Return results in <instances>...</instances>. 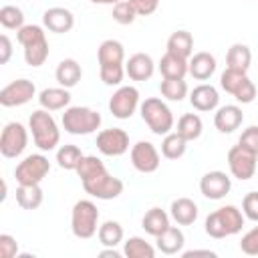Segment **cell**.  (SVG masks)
I'll return each mask as SVG.
<instances>
[{
  "label": "cell",
  "mask_w": 258,
  "mask_h": 258,
  "mask_svg": "<svg viewBox=\"0 0 258 258\" xmlns=\"http://www.w3.org/2000/svg\"><path fill=\"white\" fill-rule=\"evenodd\" d=\"M46 58H48V40L46 38H42V40H38L34 44L24 46V60H26V64L42 67L46 62Z\"/></svg>",
  "instance_id": "74e56055"
},
{
  "label": "cell",
  "mask_w": 258,
  "mask_h": 258,
  "mask_svg": "<svg viewBox=\"0 0 258 258\" xmlns=\"http://www.w3.org/2000/svg\"><path fill=\"white\" fill-rule=\"evenodd\" d=\"M250 62H252V52H250V48H248L246 44L234 42V44L228 48V54H226V67H228V69H236V71L248 73Z\"/></svg>",
  "instance_id": "f546056e"
},
{
  "label": "cell",
  "mask_w": 258,
  "mask_h": 258,
  "mask_svg": "<svg viewBox=\"0 0 258 258\" xmlns=\"http://www.w3.org/2000/svg\"><path fill=\"white\" fill-rule=\"evenodd\" d=\"M42 26L54 34L71 32L75 26V14L64 6H52L42 12Z\"/></svg>",
  "instance_id": "e0dca14e"
},
{
  "label": "cell",
  "mask_w": 258,
  "mask_h": 258,
  "mask_svg": "<svg viewBox=\"0 0 258 258\" xmlns=\"http://www.w3.org/2000/svg\"><path fill=\"white\" fill-rule=\"evenodd\" d=\"M42 38H46V32H44V26H40V24H24L20 30H16V40L22 46L34 44Z\"/></svg>",
  "instance_id": "60d3db41"
},
{
  "label": "cell",
  "mask_w": 258,
  "mask_h": 258,
  "mask_svg": "<svg viewBox=\"0 0 258 258\" xmlns=\"http://www.w3.org/2000/svg\"><path fill=\"white\" fill-rule=\"evenodd\" d=\"M220 87L242 105H248L256 99V85L248 79V75L244 71L226 67V71L220 75Z\"/></svg>",
  "instance_id": "52a82bcc"
},
{
  "label": "cell",
  "mask_w": 258,
  "mask_h": 258,
  "mask_svg": "<svg viewBox=\"0 0 258 258\" xmlns=\"http://www.w3.org/2000/svg\"><path fill=\"white\" fill-rule=\"evenodd\" d=\"M155 73V62L147 52H135L125 60V75L131 81H149Z\"/></svg>",
  "instance_id": "ac0fdd59"
},
{
  "label": "cell",
  "mask_w": 258,
  "mask_h": 258,
  "mask_svg": "<svg viewBox=\"0 0 258 258\" xmlns=\"http://www.w3.org/2000/svg\"><path fill=\"white\" fill-rule=\"evenodd\" d=\"M157 69H159L163 79H185V75H187V58L165 50V54L157 62Z\"/></svg>",
  "instance_id": "d4e9b609"
},
{
  "label": "cell",
  "mask_w": 258,
  "mask_h": 258,
  "mask_svg": "<svg viewBox=\"0 0 258 258\" xmlns=\"http://www.w3.org/2000/svg\"><path fill=\"white\" fill-rule=\"evenodd\" d=\"M83 151L73 145V143H67V145H60L56 149V163L60 169H67V171H77L81 159H83Z\"/></svg>",
  "instance_id": "d6a6232c"
},
{
  "label": "cell",
  "mask_w": 258,
  "mask_h": 258,
  "mask_svg": "<svg viewBox=\"0 0 258 258\" xmlns=\"http://www.w3.org/2000/svg\"><path fill=\"white\" fill-rule=\"evenodd\" d=\"M183 258H194V256H208V258H216V252L214 250H185L181 252Z\"/></svg>",
  "instance_id": "c3c4849f"
},
{
  "label": "cell",
  "mask_w": 258,
  "mask_h": 258,
  "mask_svg": "<svg viewBox=\"0 0 258 258\" xmlns=\"http://www.w3.org/2000/svg\"><path fill=\"white\" fill-rule=\"evenodd\" d=\"M242 214L244 218L258 224V191H248L242 200Z\"/></svg>",
  "instance_id": "b9f144b4"
},
{
  "label": "cell",
  "mask_w": 258,
  "mask_h": 258,
  "mask_svg": "<svg viewBox=\"0 0 258 258\" xmlns=\"http://www.w3.org/2000/svg\"><path fill=\"white\" fill-rule=\"evenodd\" d=\"M99 256H101V258H121V256H125V254H123V252H119L117 248L105 246V248L99 252Z\"/></svg>",
  "instance_id": "681fc988"
},
{
  "label": "cell",
  "mask_w": 258,
  "mask_h": 258,
  "mask_svg": "<svg viewBox=\"0 0 258 258\" xmlns=\"http://www.w3.org/2000/svg\"><path fill=\"white\" fill-rule=\"evenodd\" d=\"M198 204L191 198H177L169 206V216L177 226H191L198 220Z\"/></svg>",
  "instance_id": "7402d4cb"
},
{
  "label": "cell",
  "mask_w": 258,
  "mask_h": 258,
  "mask_svg": "<svg viewBox=\"0 0 258 258\" xmlns=\"http://www.w3.org/2000/svg\"><path fill=\"white\" fill-rule=\"evenodd\" d=\"M139 16H151L159 8V0H129Z\"/></svg>",
  "instance_id": "bcb514c9"
},
{
  "label": "cell",
  "mask_w": 258,
  "mask_h": 258,
  "mask_svg": "<svg viewBox=\"0 0 258 258\" xmlns=\"http://www.w3.org/2000/svg\"><path fill=\"white\" fill-rule=\"evenodd\" d=\"M36 95V87L28 79H16L0 89V105L2 107H20L32 101Z\"/></svg>",
  "instance_id": "5bb4252c"
},
{
  "label": "cell",
  "mask_w": 258,
  "mask_h": 258,
  "mask_svg": "<svg viewBox=\"0 0 258 258\" xmlns=\"http://www.w3.org/2000/svg\"><path fill=\"white\" fill-rule=\"evenodd\" d=\"M240 250L248 256H258V226L248 230L240 240Z\"/></svg>",
  "instance_id": "7bdbcfd3"
},
{
  "label": "cell",
  "mask_w": 258,
  "mask_h": 258,
  "mask_svg": "<svg viewBox=\"0 0 258 258\" xmlns=\"http://www.w3.org/2000/svg\"><path fill=\"white\" fill-rule=\"evenodd\" d=\"M101 121L103 117L99 111L91 107H81V105L67 107L60 119L62 129L71 135H91L101 127Z\"/></svg>",
  "instance_id": "5b68a950"
},
{
  "label": "cell",
  "mask_w": 258,
  "mask_h": 258,
  "mask_svg": "<svg viewBox=\"0 0 258 258\" xmlns=\"http://www.w3.org/2000/svg\"><path fill=\"white\" fill-rule=\"evenodd\" d=\"M42 200H44V194H42L40 183H30V185L18 183V187H16V204L22 210H36V208H40Z\"/></svg>",
  "instance_id": "4316f807"
},
{
  "label": "cell",
  "mask_w": 258,
  "mask_h": 258,
  "mask_svg": "<svg viewBox=\"0 0 258 258\" xmlns=\"http://www.w3.org/2000/svg\"><path fill=\"white\" fill-rule=\"evenodd\" d=\"M54 77H56V83L64 89H73L79 85L81 77H83V69L81 64L75 60V58H62L54 71Z\"/></svg>",
  "instance_id": "484cf974"
},
{
  "label": "cell",
  "mask_w": 258,
  "mask_h": 258,
  "mask_svg": "<svg viewBox=\"0 0 258 258\" xmlns=\"http://www.w3.org/2000/svg\"><path fill=\"white\" fill-rule=\"evenodd\" d=\"M242 226H244V214H242V210H238L232 204L222 206L216 212L208 214V218L204 222L206 234L210 238H214V240H222V238L234 236V234H238L242 230Z\"/></svg>",
  "instance_id": "7a4b0ae2"
},
{
  "label": "cell",
  "mask_w": 258,
  "mask_h": 258,
  "mask_svg": "<svg viewBox=\"0 0 258 258\" xmlns=\"http://www.w3.org/2000/svg\"><path fill=\"white\" fill-rule=\"evenodd\" d=\"M244 121V113L238 105H224L218 107L214 115V125L220 133H234Z\"/></svg>",
  "instance_id": "ffe728a7"
},
{
  "label": "cell",
  "mask_w": 258,
  "mask_h": 258,
  "mask_svg": "<svg viewBox=\"0 0 258 258\" xmlns=\"http://www.w3.org/2000/svg\"><path fill=\"white\" fill-rule=\"evenodd\" d=\"M185 141H196L200 139L202 131H204V123H202V117L196 115V113H185L179 117L177 121V129H175Z\"/></svg>",
  "instance_id": "4dcf8cb0"
},
{
  "label": "cell",
  "mask_w": 258,
  "mask_h": 258,
  "mask_svg": "<svg viewBox=\"0 0 258 258\" xmlns=\"http://www.w3.org/2000/svg\"><path fill=\"white\" fill-rule=\"evenodd\" d=\"M50 171V161L46 155L42 153H32L26 155L14 169V177L18 183L22 185H30V183H40Z\"/></svg>",
  "instance_id": "ba28073f"
},
{
  "label": "cell",
  "mask_w": 258,
  "mask_h": 258,
  "mask_svg": "<svg viewBox=\"0 0 258 258\" xmlns=\"http://www.w3.org/2000/svg\"><path fill=\"white\" fill-rule=\"evenodd\" d=\"M99 77L107 87H121L125 77V48L119 40L107 38L97 48Z\"/></svg>",
  "instance_id": "6da1fadb"
},
{
  "label": "cell",
  "mask_w": 258,
  "mask_h": 258,
  "mask_svg": "<svg viewBox=\"0 0 258 258\" xmlns=\"http://www.w3.org/2000/svg\"><path fill=\"white\" fill-rule=\"evenodd\" d=\"M183 244H185V236L183 232L177 228V226H169L167 230H163L157 238H155V246L161 254H179L183 250Z\"/></svg>",
  "instance_id": "603a6c76"
},
{
  "label": "cell",
  "mask_w": 258,
  "mask_h": 258,
  "mask_svg": "<svg viewBox=\"0 0 258 258\" xmlns=\"http://www.w3.org/2000/svg\"><path fill=\"white\" fill-rule=\"evenodd\" d=\"M97 149L107 157H119L129 151V133L121 127L103 129L97 133Z\"/></svg>",
  "instance_id": "4fadbf2b"
},
{
  "label": "cell",
  "mask_w": 258,
  "mask_h": 258,
  "mask_svg": "<svg viewBox=\"0 0 258 258\" xmlns=\"http://www.w3.org/2000/svg\"><path fill=\"white\" fill-rule=\"evenodd\" d=\"M38 103L46 111H60V109H67L69 107L71 93H69V89H64L60 85L58 87H48V89H42L40 91Z\"/></svg>",
  "instance_id": "cb8c5ba5"
},
{
  "label": "cell",
  "mask_w": 258,
  "mask_h": 258,
  "mask_svg": "<svg viewBox=\"0 0 258 258\" xmlns=\"http://www.w3.org/2000/svg\"><path fill=\"white\" fill-rule=\"evenodd\" d=\"M216 56L202 50V52H196L187 58V73L196 79V81H208L214 73H216Z\"/></svg>",
  "instance_id": "44dd1931"
},
{
  "label": "cell",
  "mask_w": 258,
  "mask_h": 258,
  "mask_svg": "<svg viewBox=\"0 0 258 258\" xmlns=\"http://www.w3.org/2000/svg\"><path fill=\"white\" fill-rule=\"evenodd\" d=\"M111 16H113V20H115L117 24L127 26V24H133L139 14H137V10L133 8V4H131L129 0H121V2L113 4V14H111Z\"/></svg>",
  "instance_id": "ab89813d"
},
{
  "label": "cell",
  "mask_w": 258,
  "mask_h": 258,
  "mask_svg": "<svg viewBox=\"0 0 258 258\" xmlns=\"http://www.w3.org/2000/svg\"><path fill=\"white\" fill-rule=\"evenodd\" d=\"M129 157H131V165L139 173H153L159 169L161 163V155L151 141H137L131 147Z\"/></svg>",
  "instance_id": "9a60e30c"
},
{
  "label": "cell",
  "mask_w": 258,
  "mask_h": 258,
  "mask_svg": "<svg viewBox=\"0 0 258 258\" xmlns=\"http://www.w3.org/2000/svg\"><path fill=\"white\" fill-rule=\"evenodd\" d=\"M123 254L127 258H153L155 256V248L145 242V238L141 236H131L123 242Z\"/></svg>",
  "instance_id": "e575fe53"
},
{
  "label": "cell",
  "mask_w": 258,
  "mask_h": 258,
  "mask_svg": "<svg viewBox=\"0 0 258 258\" xmlns=\"http://www.w3.org/2000/svg\"><path fill=\"white\" fill-rule=\"evenodd\" d=\"M0 24L6 30H20L24 26V12L18 6L6 4L0 8Z\"/></svg>",
  "instance_id": "f35d334b"
},
{
  "label": "cell",
  "mask_w": 258,
  "mask_h": 258,
  "mask_svg": "<svg viewBox=\"0 0 258 258\" xmlns=\"http://www.w3.org/2000/svg\"><path fill=\"white\" fill-rule=\"evenodd\" d=\"M141 226H143V230H145L149 236L157 238L163 230L169 228V216H167V212L161 210V208H151V210H147L145 216L141 218Z\"/></svg>",
  "instance_id": "83f0119b"
},
{
  "label": "cell",
  "mask_w": 258,
  "mask_h": 258,
  "mask_svg": "<svg viewBox=\"0 0 258 258\" xmlns=\"http://www.w3.org/2000/svg\"><path fill=\"white\" fill-rule=\"evenodd\" d=\"M99 210L91 200H79L71 212V230L79 240H89L99 232Z\"/></svg>",
  "instance_id": "8992f818"
},
{
  "label": "cell",
  "mask_w": 258,
  "mask_h": 258,
  "mask_svg": "<svg viewBox=\"0 0 258 258\" xmlns=\"http://www.w3.org/2000/svg\"><path fill=\"white\" fill-rule=\"evenodd\" d=\"M139 91L133 85H121L109 99V111L117 119H129L139 107Z\"/></svg>",
  "instance_id": "7c38bea8"
},
{
  "label": "cell",
  "mask_w": 258,
  "mask_h": 258,
  "mask_svg": "<svg viewBox=\"0 0 258 258\" xmlns=\"http://www.w3.org/2000/svg\"><path fill=\"white\" fill-rule=\"evenodd\" d=\"M18 254V242L10 234H0V256L2 258H14Z\"/></svg>",
  "instance_id": "f6af8a7d"
},
{
  "label": "cell",
  "mask_w": 258,
  "mask_h": 258,
  "mask_svg": "<svg viewBox=\"0 0 258 258\" xmlns=\"http://www.w3.org/2000/svg\"><path fill=\"white\" fill-rule=\"evenodd\" d=\"M91 2H93V4H111V6H113V4H117V2H121V0H91Z\"/></svg>",
  "instance_id": "f907efd6"
},
{
  "label": "cell",
  "mask_w": 258,
  "mask_h": 258,
  "mask_svg": "<svg viewBox=\"0 0 258 258\" xmlns=\"http://www.w3.org/2000/svg\"><path fill=\"white\" fill-rule=\"evenodd\" d=\"M167 52L189 58L194 54V36L187 30H175L167 38Z\"/></svg>",
  "instance_id": "f1b7e54d"
},
{
  "label": "cell",
  "mask_w": 258,
  "mask_h": 258,
  "mask_svg": "<svg viewBox=\"0 0 258 258\" xmlns=\"http://www.w3.org/2000/svg\"><path fill=\"white\" fill-rule=\"evenodd\" d=\"M28 145V131L22 123L10 121L4 125L2 135H0V153L8 159L20 157Z\"/></svg>",
  "instance_id": "9c48e42d"
},
{
  "label": "cell",
  "mask_w": 258,
  "mask_h": 258,
  "mask_svg": "<svg viewBox=\"0 0 258 258\" xmlns=\"http://www.w3.org/2000/svg\"><path fill=\"white\" fill-rule=\"evenodd\" d=\"M12 56V40L8 38V34L0 36V64H6Z\"/></svg>",
  "instance_id": "7dc6e473"
},
{
  "label": "cell",
  "mask_w": 258,
  "mask_h": 258,
  "mask_svg": "<svg viewBox=\"0 0 258 258\" xmlns=\"http://www.w3.org/2000/svg\"><path fill=\"white\" fill-rule=\"evenodd\" d=\"M97 238L101 242V246H111V248H117L121 242H123V226L115 220H107L99 226V232H97Z\"/></svg>",
  "instance_id": "836d02e7"
},
{
  "label": "cell",
  "mask_w": 258,
  "mask_h": 258,
  "mask_svg": "<svg viewBox=\"0 0 258 258\" xmlns=\"http://www.w3.org/2000/svg\"><path fill=\"white\" fill-rule=\"evenodd\" d=\"M238 143L244 145L246 149H250V151H254V153L258 155V125H250V127H246V129L242 131Z\"/></svg>",
  "instance_id": "ee69618b"
},
{
  "label": "cell",
  "mask_w": 258,
  "mask_h": 258,
  "mask_svg": "<svg viewBox=\"0 0 258 258\" xmlns=\"http://www.w3.org/2000/svg\"><path fill=\"white\" fill-rule=\"evenodd\" d=\"M105 171H107V167H105L103 159L97 157V155H83V159H81V163L77 167V175L81 177V181L97 177V175H101Z\"/></svg>",
  "instance_id": "8d00e7d4"
},
{
  "label": "cell",
  "mask_w": 258,
  "mask_h": 258,
  "mask_svg": "<svg viewBox=\"0 0 258 258\" xmlns=\"http://www.w3.org/2000/svg\"><path fill=\"white\" fill-rule=\"evenodd\" d=\"M159 91L167 101L179 103L187 97V83L183 79H163L159 83Z\"/></svg>",
  "instance_id": "d590c367"
},
{
  "label": "cell",
  "mask_w": 258,
  "mask_h": 258,
  "mask_svg": "<svg viewBox=\"0 0 258 258\" xmlns=\"http://www.w3.org/2000/svg\"><path fill=\"white\" fill-rule=\"evenodd\" d=\"M256 159H258V155L254 151L246 149L240 143L234 145L228 151V167H230V173L236 179H240V181H248L256 173Z\"/></svg>",
  "instance_id": "30bf717a"
},
{
  "label": "cell",
  "mask_w": 258,
  "mask_h": 258,
  "mask_svg": "<svg viewBox=\"0 0 258 258\" xmlns=\"http://www.w3.org/2000/svg\"><path fill=\"white\" fill-rule=\"evenodd\" d=\"M139 113L141 119L145 121V125L151 129V133L155 135H167L173 129V113L167 107L165 101H161L159 97H147L141 105H139Z\"/></svg>",
  "instance_id": "277c9868"
},
{
  "label": "cell",
  "mask_w": 258,
  "mask_h": 258,
  "mask_svg": "<svg viewBox=\"0 0 258 258\" xmlns=\"http://www.w3.org/2000/svg\"><path fill=\"white\" fill-rule=\"evenodd\" d=\"M28 129L32 133V141L40 151H52L56 149L58 141H60V129L54 121V117L50 115V111L46 109H36L32 111L30 119H28Z\"/></svg>",
  "instance_id": "3957f363"
},
{
  "label": "cell",
  "mask_w": 258,
  "mask_h": 258,
  "mask_svg": "<svg viewBox=\"0 0 258 258\" xmlns=\"http://www.w3.org/2000/svg\"><path fill=\"white\" fill-rule=\"evenodd\" d=\"M189 103L196 111H202V113H208V111H214L218 109L220 105V93L214 85H208V83H202L198 87H194V91L189 93Z\"/></svg>",
  "instance_id": "d6986e66"
},
{
  "label": "cell",
  "mask_w": 258,
  "mask_h": 258,
  "mask_svg": "<svg viewBox=\"0 0 258 258\" xmlns=\"http://www.w3.org/2000/svg\"><path fill=\"white\" fill-rule=\"evenodd\" d=\"M230 189H232V179L226 171L214 169L204 173L200 179V191L208 200H222L230 194Z\"/></svg>",
  "instance_id": "2e32d148"
},
{
  "label": "cell",
  "mask_w": 258,
  "mask_h": 258,
  "mask_svg": "<svg viewBox=\"0 0 258 258\" xmlns=\"http://www.w3.org/2000/svg\"><path fill=\"white\" fill-rule=\"evenodd\" d=\"M187 149V141L177 133V131H171L167 135H163V141H161V155L165 159H179L183 157Z\"/></svg>",
  "instance_id": "1f68e13d"
},
{
  "label": "cell",
  "mask_w": 258,
  "mask_h": 258,
  "mask_svg": "<svg viewBox=\"0 0 258 258\" xmlns=\"http://www.w3.org/2000/svg\"><path fill=\"white\" fill-rule=\"evenodd\" d=\"M83 183V189L91 196V198H97V200H115L123 194V181L119 177H115L113 173L105 171L97 177H91V179H85L81 181Z\"/></svg>",
  "instance_id": "8fae6325"
}]
</instances>
